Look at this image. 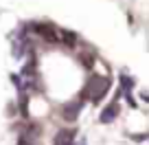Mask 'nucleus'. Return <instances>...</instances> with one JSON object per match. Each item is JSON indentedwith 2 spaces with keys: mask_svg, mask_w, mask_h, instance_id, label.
Returning a JSON list of instances; mask_svg holds the SVG:
<instances>
[{
  "mask_svg": "<svg viewBox=\"0 0 149 145\" xmlns=\"http://www.w3.org/2000/svg\"><path fill=\"white\" fill-rule=\"evenodd\" d=\"M33 29H35V33L42 35L48 44H59V33H57L48 22H37V24H33Z\"/></svg>",
  "mask_w": 149,
  "mask_h": 145,
  "instance_id": "1",
  "label": "nucleus"
},
{
  "mask_svg": "<svg viewBox=\"0 0 149 145\" xmlns=\"http://www.w3.org/2000/svg\"><path fill=\"white\" fill-rule=\"evenodd\" d=\"M81 106H84L81 99H74V101H70V103H64V106H61V117H64L66 121H74V119L79 117V112H81Z\"/></svg>",
  "mask_w": 149,
  "mask_h": 145,
  "instance_id": "2",
  "label": "nucleus"
},
{
  "mask_svg": "<svg viewBox=\"0 0 149 145\" xmlns=\"http://www.w3.org/2000/svg\"><path fill=\"white\" fill-rule=\"evenodd\" d=\"M74 136H77V130L74 127H68V130H59L55 134V145H72Z\"/></svg>",
  "mask_w": 149,
  "mask_h": 145,
  "instance_id": "3",
  "label": "nucleus"
},
{
  "mask_svg": "<svg viewBox=\"0 0 149 145\" xmlns=\"http://www.w3.org/2000/svg\"><path fill=\"white\" fill-rule=\"evenodd\" d=\"M116 114H118V103L114 101V103H110V106L101 112L99 121H101V123H110V121H114V117H116Z\"/></svg>",
  "mask_w": 149,
  "mask_h": 145,
  "instance_id": "4",
  "label": "nucleus"
},
{
  "mask_svg": "<svg viewBox=\"0 0 149 145\" xmlns=\"http://www.w3.org/2000/svg\"><path fill=\"white\" fill-rule=\"evenodd\" d=\"M57 33H59V42H64L66 46H74V44L79 42L77 33H72V31H57Z\"/></svg>",
  "mask_w": 149,
  "mask_h": 145,
  "instance_id": "5",
  "label": "nucleus"
},
{
  "mask_svg": "<svg viewBox=\"0 0 149 145\" xmlns=\"http://www.w3.org/2000/svg\"><path fill=\"white\" fill-rule=\"evenodd\" d=\"M121 84H123V90H125V92H130V90L134 88V79L127 77V75H121Z\"/></svg>",
  "mask_w": 149,
  "mask_h": 145,
  "instance_id": "6",
  "label": "nucleus"
}]
</instances>
